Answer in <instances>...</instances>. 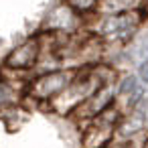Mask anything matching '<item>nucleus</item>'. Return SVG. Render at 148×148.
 Masks as SVG:
<instances>
[{
  "mask_svg": "<svg viewBox=\"0 0 148 148\" xmlns=\"http://www.w3.org/2000/svg\"><path fill=\"white\" fill-rule=\"evenodd\" d=\"M65 2L77 14H81L83 18H87V16H95L97 14V8L101 4V0H65Z\"/></svg>",
  "mask_w": 148,
  "mask_h": 148,
  "instance_id": "obj_5",
  "label": "nucleus"
},
{
  "mask_svg": "<svg viewBox=\"0 0 148 148\" xmlns=\"http://www.w3.org/2000/svg\"><path fill=\"white\" fill-rule=\"evenodd\" d=\"M138 79L142 87H148V59H142V63L138 65Z\"/></svg>",
  "mask_w": 148,
  "mask_h": 148,
  "instance_id": "obj_6",
  "label": "nucleus"
},
{
  "mask_svg": "<svg viewBox=\"0 0 148 148\" xmlns=\"http://www.w3.org/2000/svg\"><path fill=\"white\" fill-rule=\"evenodd\" d=\"M41 55H43V43L39 37H31L27 39L23 45L14 47L6 59H4V67L14 71V73H27L39 67L41 63Z\"/></svg>",
  "mask_w": 148,
  "mask_h": 148,
  "instance_id": "obj_3",
  "label": "nucleus"
},
{
  "mask_svg": "<svg viewBox=\"0 0 148 148\" xmlns=\"http://www.w3.org/2000/svg\"><path fill=\"white\" fill-rule=\"evenodd\" d=\"M83 21L85 18L81 14H77L63 0L57 6H53L51 12L47 14V18L43 23V33L55 35V37H75V35H79Z\"/></svg>",
  "mask_w": 148,
  "mask_h": 148,
  "instance_id": "obj_2",
  "label": "nucleus"
},
{
  "mask_svg": "<svg viewBox=\"0 0 148 148\" xmlns=\"http://www.w3.org/2000/svg\"><path fill=\"white\" fill-rule=\"evenodd\" d=\"M79 71L81 69H77V67H59V69L43 71L29 79L25 97H31L39 106H49L73 83V79L79 75Z\"/></svg>",
  "mask_w": 148,
  "mask_h": 148,
  "instance_id": "obj_1",
  "label": "nucleus"
},
{
  "mask_svg": "<svg viewBox=\"0 0 148 148\" xmlns=\"http://www.w3.org/2000/svg\"><path fill=\"white\" fill-rule=\"evenodd\" d=\"M25 93H27V87L16 85L12 79L0 77V116L12 108H18Z\"/></svg>",
  "mask_w": 148,
  "mask_h": 148,
  "instance_id": "obj_4",
  "label": "nucleus"
}]
</instances>
